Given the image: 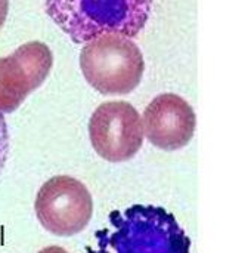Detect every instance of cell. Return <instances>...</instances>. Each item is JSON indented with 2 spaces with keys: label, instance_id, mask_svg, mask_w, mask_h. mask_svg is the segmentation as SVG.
I'll return each instance as SVG.
<instances>
[{
  "label": "cell",
  "instance_id": "cell-1",
  "mask_svg": "<svg viewBox=\"0 0 251 253\" xmlns=\"http://www.w3.org/2000/svg\"><path fill=\"white\" fill-rule=\"evenodd\" d=\"M86 253H191V240L164 208L135 205L112 211Z\"/></svg>",
  "mask_w": 251,
  "mask_h": 253
},
{
  "label": "cell",
  "instance_id": "cell-2",
  "mask_svg": "<svg viewBox=\"0 0 251 253\" xmlns=\"http://www.w3.org/2000/svg\"><path fill=\"white\" fill-rule=\"evenodd\" d=\"M154 0H46V13L75 43L114 33L129 39L145 27Z\"/></svg>",
  "mask_w": 251,
  "mask_h": 253
},
{
  "label": "cell",
  "instance_id": "cell-3",
  "mask_svg": "<svg viewBox=\"0 0 251 253\" xmlns=\"http://www.w3.org/2000/svg\"><path fill=\"white\" fill-rule=\"evenodd\" d=\"M80 68L86 82L99 93L126 95L139 86L145 61L132 39L107 33L84 43Z\"/></svg>",
  "mask_w": 251,
  "mask_h": 253
},
{
  "label": "cell",
  "instance_id": "cell-4",
  "mask_svg": "<svg viewBox=\"0 0 251 253\" xmlns=\"http://www.w3.org/2000/svg\"><path fill=\"white\" fill-rule=\"evenodd\" d=\"M40 225L58 237H71L83 231L93 215V200L87 187L68 175L47 179L34 202Z\"/></svg>",
  "mask_w": 251,
  "mask_h": 253
},
{
  "label": "cell",
  "instance_id": "cell-5",
  "mask_svg": "<svg viewBox=\"0 0 251 253\" xmlns=\"http://www.w3.org/2000/svg\"><path fill=\"white\" fill-rule=\"evenodd\" d=\"M89 138L99 157L123 163L138 154L143 144L142 119L126 101L101 104L89 120Z\"/></svg>",
  "mask_w": 251,
  "mask_h": 253
},
{
  "label": "cell",
  "instance_id": "cell-6",
  "mask_svg": "<svg viewBox=\"0 0 251 253\" xmlns=\"http://www.w3.org/2000/svg\"><path fill=\"white\" fill-rule=\"evenodd\" d=\"M52 65V50L38 40L27 42L9 56L0 58V113H13L44 83Z\"/></svg>",
  "mask_w": 251,
  "mask_h": 253
},
{
  "label": "cell",
  "instance_id": "cell-7",
  "mask_svg": "<svg viewBox=\"0 0 251 253\" xmlns=\"http://www.w3.org/2000/svg\"><path fill=\"white\" fill-rule=\"evenodd\" d=\"M143 136L164 151L186 147L197 127L192 107L176 93H161L145 108L142 116Z\"/></svg>",
  "mask_w": 251,
  "mask_h": 253
},
{
  "label": "cell",
  "instance_id": "cell-8",
  "mask_svg": "<svg viewBox=\"0 0 251 253\" xmlns=\"http://www.w3.org/2000/svg\"><path fill=\"white\" fill-rule=\"evenodd\" d=\"M9 148H10V136H9V127L6 123L4 116L0 113V175L4 169V165L9 157Z\"/></svg>",
  "mask_w": 251,
  "mask_h": 253
},
{
  "label": "cell",
  "instance_id": "cell-9",
  "mask_svg": "<svg viewBox=\"0 0 251 253\" xmlns=\"http://www.w3.org/2000/svg\"><path fill=\"white\" fill-rule=\"evenodd\" d=\"M9 12V0H0V28L3 27Z\"/></svg>",
  "mask_w": 251,
  "mask_h": 253
},
{
  "label": "cell",
  "instance_id": "cell-10",
  "mask_svg": "<svg viewBox=\"0 0 251 253\" xmlns=\"http://www.w3.org/2000/svg\"><path fill=\"white\" fill-rule=\"evenodd\" d=\"M38 253H68L64 248H59V246H47L44 249H41Z\"/></svg>",
  "mask_w": 251,
  "mask_h": 253
}]
</instances>
